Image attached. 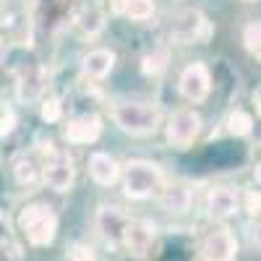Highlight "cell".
Listing matches in <instances>:
<instances>
[{
    "instance_id": "obj_19",
    "label": "cell",
    "mask_w": 261,
    "mask_h": 261,
    "mask_svg": "<svg viewBox=\"0 0 261 261\" xmlns=\"http://www.w3.org/2000/svg\"><path fill=\"white\" fill-rule=\"evenodd\" d=\"M120 11L130 21H146L154 16V0H123Z\"/></svg>"
},
{
    "instance_id": "obj_8",
    "label": "cell",
    "mask_w": 261,
    "mask_h": 261,
    "mask_svg": "<svg viewBox=\"0 0 261 261\" xmlns=\"http://www.w3.org/2000/svg\"><path fill=\"white\" fill-rule=\"evenodd\" d=\"M65 139L68 144H76V146H89L99 139L102 134V118L97 113H81L76 118H71L65 123Z\"/></svg>"
},
{
    "instance_id": "obj_25",
    "label": "cell",
    "mask_w": 261,
    "mask_h": 261,
    "mask_svg": "<svg viewBox=\"0 0 261 261\" xmlns=\"http://www.w3.org/2000/svg\"><path fill=\"white\" fill-rule=\"evenodd\" d=\"M68 258H97V253L92 248H86V246H73L68 251Z\"/></svg>"
},
{
    "instance_id": "obj_7",
    "label": "cell",
    "mask_w": 261,
    "mask_h": 261,
    "mask_svg": "<svg viewBox=\"0 0 261 261\" xmlns=\"http://www.w3.org/2000/svg\"><path fill=\"white\" fill-rule=\"evenodd\" d=\"M178 92L191 105H201L212 94V73L204 63H191L178 79Z\"/></svg>"
},
{
    "instance_id": "obj_2",
    "label": "cell",
    "mask_w": 261,
    "mask_h": 261,
    "mask_svg": "<svg viewBox=\"0 0 261 261\" xmlns=\"http://www.w3.org/2000/svg\"><path fill=\"white\" fill-rule=\"evenodd\" d=\"M120 178H123V193L130 201L151 199L165 186V175L160 165L149 160H130L125 167H120Z\"/></svg>"
},
{
    "instance_id": "obj_9",
    "label": "cell",
    "mask_w": 261,
    "mask_h": 261,
    "mask_svg": "<svg viewBox=\"0 0 261 261\" xmlns=\"http://www.w3.org/2000/svg\"><path fill=\"white\" fill-rule=\"evenodd\" d=\"M238 256V241L227 227L212 230L201 246H199V258H212V261H230Z\"/></svg>"
},
{
    "instance_id": "obj_27",
    "label": "cell",
    "mask_w": 261,
    "mask_h": 261,
    "mask_svg": "<svg viewBox=\"0 0 261 261\" xmlns=\"http://www.w3.org/2000/svg\"><path fill=\"white\" fill-rule=\"evenodd\" d=\"M6 8V0H0V11H3Z\"/></svg>"
},
{
    "instance_id": "obj_11",
    "label": "cell",
    "mask_w": 261,
    "mask_h": 261,
    "mask_svg": "<svg viewBox=\"0 0 261 261\" xmlns=\"http://www.w3.org/2000/svg\"><path fill=\"white\" fill-rule=\"evenodd\" d=\"M128 220H130V217H128L120 206L102 204V206L97 209V232L102 235L105 243L120 246V238H123V230H125Z\"/></svg>"
},
{
    "instance_id": "obj_20",
    "label": "cell",
    "mask_w": 261,
    "mask_h": 261,
    "mask_svg": "<svg viewBox=\"0 0 261 261\" xmlns=\"http://www.w3.org/2000/svg\"><path fill=\"white\" fill-rule=\"evenodd\" d=\"M170 63V55L167 50H151L141 58V73L144 76H160Z\"/></svg>"
},
{
    "instance_id": "obj_12",
    "label": "cell",
    "mask_w": 261,
    "mask_h": 261,
    "mask_svg": "<svg viewBox=\"0 0 261 261\" xmlns=\"http://www.w3.org/2000/svg\"><path fill=\"white\" fill-rule=\"evenodd\" d=\"M47 89V76H45V68L42 65H27L24 71L18 73V84H16V97L21 102H39L42 94Z\"/></svg>"
},
{
    "instance_id": "obj_24",
    "label": "cell",
    "mask_w": 261,
    "mask_h": 261,
    "mask_svg": "<svg viewBox=\"0 0 261 261\" xmlns=\"http://www.w3.org/2000/svg\"><path fill=\"white\" fill-rule=\"evenodd\" d=\"M13 128H16V113L8 105V99L0 97V139H6Z\"/></svg>"
},
{
    "instance_id": "obj_10",
    "label": "cell",
    "mask_w": 261,
    "mask_h": 261,
    "mask_svg": "<svg viewBox=\"0 0 261 261\" xmlns=\"http://www.w3.org/2000/svg\"><path fill=\"white\" fill-rule=\"evenodd\" d=\"M154 238H157V227L149 220H128L123 238H120V246H125L134 256H146L151 251Z\"/></svg>"
},
{
    "instance_id": "obj_14",
    "label": "cell",
    "mask_w": 261,
    "mask_h": 261,
    "mask_svg": "<svg viewBox=\"0 0 261 261\" xmlns=\"http://www.w3.org/2000/svg\"><path fill=\"white\" fill-rule=\"evenodd\" d=\"M89 178L102 186V188H110L120 180V162L107 154V151H92L89 154Z\"/></svg>"
},
{
    "instance_id": "obj_16",
    "label": "cell",
    "mask_w": 261,
    "mask_h": 261,
    "mask_svg": "<svg viewBox=\"0 0 261 261\" xmlns=\"http://www.w3.org/2000/svg\"><path fill=\"white\" fill-rule=\"evenodd\" d=\"M160 206L170 214H186L191 209V201H193V193L188 186L183 183H175V186H162L160 188Z\"/></svg>"
},
{
    "instance_id": "obj_21",
    "label": "cell",
    "mask_w": 261,
    "mask_h": 261,
    "mask_svg": "<svg viewBox=\"0 0 261 261\" xmlns=\"http://www.w3.org/2000/svg\"><path fill=\"white\" fill-rule=\"evenodd\" d=\"M225 125H227V134H232V136H248L253 130V118L246 110H232L227 115Z\"/></svg>"
},
{
    "instance_id": "obj_17",
    "label": "cell",
    "mask_w": 261,
    "mask_h": 261,
    "mask_svg": "<svg viewBox=\"0 0 261 261\" xmlns=\"http://www.w3.org/2000/svg\"><path fill=\"white\" fill-rule=\"evenodd\" d=\"M13 178L18 186H37L42 180V165L34 157L21 154L13 160Z\"/></svg>"
},
{
    "instance_id": "obj_23",
    "label": "cell",
    "mask_w": 261,
    "mask_h": 261,
    "mask_svg": "<svg viewBox=\"0 0 261 261\" xmlns=\"http://www.w3.org/2000/svg\"><path fill=\"white\" fill-rule=\"evenodd\" d=\"M39 113H42V120L45 123H58L60 120V115H63V105H60V99L55 97V94H42V99H39Z\"/></svg>"
},
{
    "instance_id": "obj_3",
    "label": "cell",
    "mask_w": 261,
    "mask_h": 261,
    "mask_svg": "<svg viewBox=\"0 0 261 261\" xmlns=\"http://www.w3.org/2000/svg\"><path fill=\"white\" fill-rule=\"evenodd\" d=\"M167 34L180 45H204L214 34V24L196 8H178L167 16Z\"/></svg>"
},
{
    "instance_id": "obj_26",
    "label": "cell",
    "mask_w": 261,
    "mask_h": 261,
    "mask_svg": "<svg viewBox=\"0 0 261 261\" xmlns=\"http://www.w3.org/2000/svg\"><path fill=\"white\" fill-rule=\"evenodd\" d=\"M248 212L258 214V193L256 191H248Z\"/></svg>"
},
{
    "instance_id": "obj_6",
    "label": "cell",
    "mask_w": 261,
    "mask_h": 261,
    "mask_svg": "<svg viewBox=\"0 0 261 261\" xmlns=\"http://www.w3.org/2000/svg\"><path fill=\"white\" fill-rule=\"evenodd\" d=\"M201 128H204V120H201V115L196 113L193 107L175 110L172 118L167 120V125H165L167 144L172 149H191L193 141L201 136Z\"/></svg>"
},
{
    "instance_id": "obj_15",
    "label": "cell",
    "mask_w": 261,
    "mask_h": 261,
    "mask_svg": "<svg viewBox=\"0 0 261 261\" xmlns=\"http://www.w3.org/2000/svg\"><path fill=\"white\" fill-rule=\"evenodd\" d=\"M115 53L113 50H105V47H97V50H89L84 58H81V71L86 79H94V81H102L110 76V71L115 68Z\"/></svg>"
},
{
    "instance_id": "obj_4",
    "label": "cell",
    "mask_w": 261,
    "mask_h": 261,
    "mask_svg": "<svg viewBox=\"0 0 261 261\" xmlns=\"http://www.w3.org/2000/svg\"><path fill=\"white\" fill-rule=\"evenodd\" d=\"M21 230H24L27 241L37 248L53 246L58 235V214L47 204H29L21 212Z\"/></svg>"
},
{
    "instance_id": "obj_18",
    "label": "cell",
    "mask_w": 261,
    "mask_h": 261,
    "mask_svg": "<svg viewBox=\"0 0 261 261\" xmlns=\"http://www.w3.org/2000/svg\"><path fill=\"white\" fill-rule=\"evenodd\" d=\"M76 24H79L81 34H86V37H97V34L105 29V13L97 11V8H86V11L79 16Z\"/></svg>"
},
{
    "instance_id": "obj_1",
    "label": "cell",
    "mask_w": 261,
    "mask_h": 261,
    "mask_svg": "<svg viewBox=\"0 0 261 261\" xmlns=\"http://www.w3.org/2000/svg\"><path fill=\"white\" fill-rule=\"evenodd\" d=\"M110 115L123 134L130 136H149L162 125V110L151 102H118L113 105Z\"/></svg>"
},
{
    "instance_id": "obj_5",
    "label": "cell",
    "mask_w": 261,
    "mask_h": 261,
    "mask_svg": "<svg viewBox=\"0 0 261 261\" xmlns=\"http://www.w3.org/2000/svg\"><path fill=\"white\" fill-rule=\"evenodd\" d=\"M47 149H42V180H45L53 191L58 193H65L71 191L73 180H76V167H73V160L68 157V151L58 149L53 141L45 144Z\"/></svg>"
},
{
    "instance_id": "obj_28",
    "label": "cell",
    "mask_w": 261,
    "mask_h": 261,
    "mask_svg": "<svg viewBox=\"0 0 261 261\" xmlns=\"http://www.w3.org/2000/svg\"><path fill=\"white\" fill-rule=\"evenodd\" d=\"M248 3H253V0H248Z\"/></svg>"
},
{
    "instance_id": "obj_22",
    "label": "cell",
    "mask_w": 261,
    "mask_h": 261,
    "mask_svg": "<svg viewBox=\"0 0 261 261\" xmlns=\"http://www.w3.org/2000/svg\"><path fill=\"white\" fill-rule=\"evenodd\" d=\"M241 39H243V47L253 58H258V53H261V27H258V21H248V24L243 27Z\"/></svg>"
},
{
    "instance_id": "obj_13",
    "label": "cell",
    "mask_w": 261,
    "mask_h": 261,
    "mask_svg": "<svg viewBox=\"0 0 261 261\" xmlns=\"http://www.w3.org/2000/svg\"><path fill=\"white\" fill-rule=\"evenodd\" d=\"M241 209V199L238 193L227 186H214L209 188V196H206V212L212 220H230V217L238 214Z\"/></svg>"
}]
</instances>
